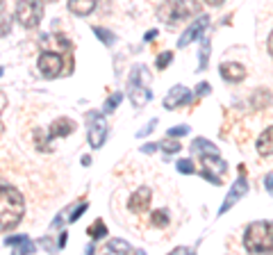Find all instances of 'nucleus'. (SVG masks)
<instances>
[{
  "label": "nucleus",
  "mask_w": 273,
  "mask_h": 255,
  "mask_svg": "<svg viewBox=\"0 0 273 255\" xmlns=\"http://www.w3.org/2000/svg\"><path fill=\"white\" fill-rule=\"evenodd\" d=\"M157 148H159L157 144H148V146H144V148H141V150H144V153H148V155H150V153H155V150H157Z\"/></svg>",
  "instance_id": "35"
},
{
  "label": "nucleus",
  "mask_w": 273,
  "mask_h": 255,
  "mask_svg": "<svg viewBox=\"0 0 273 255\" xmlns=\"http://www.w3.org/2000/svg\"><path fill=\"white\" fill-rule=\"evenodd\" d=\"M16 18L23 27H36L43 18V3L41 0H18Z\"/></svg>",
  "instance_id": "4"
},
{
  "label": "nucleus",
  "mask_w": 273,
  "mask_h": 255,
  "mask_svg": "<svg viewBox=\"0 0 273 255\" xmlns=\"http://www.w3.org/2000/svg\"><path fill=\"white\" fill-rule=\"evenodd\" d=\"M5 7V0H0V9H3Z\"/></svg>",
  "instance_id": "42"
},
{
  "label": "nucleus",
  "mask_w": 273,
  "mask_h": 255,
  "mask_svg": "<svg viewBox=\"0 0 273 255\" xmlns=\"http://www.w3.org/2000/svg\"><path fill=\"white\" fill-rule=\"evenodd\" d=\"M66 235H68V232H66V230H64V232H62V235H59V241H57V246H66V239H68V237H66Z\"/></svg>",
  "instance_id": "37"
},
{
  "label": "nucleus",
  "mask_w": 273,
  "mask_h": 255,
  "mask_svg": "<svg viewBox=\"0 0 273 255\" xmlns=\"http://www.w3.org/2000/svg\"><path fill=\"white\" fill-rule=\"evenodd\" d=\"M89 207V203H77L75 207H73V212H71V217H68V221H77V219L82 217V212Z\"/></svg>",
  "instance_id": "29"
},
{
  "label": "nucleus",
  "mask_w": 273,
  "mask_h": 255,
  "mask_svg": "<svg viewBox=\"0 0 273 255\" xmlns=\"http://www.w3.org/2000/svg\"><path fill=\"white\" fill-rule=\"evenodd\" d=\"M157 34H159L157 30H148V32H146L144 39H146V41H153V39H157Z\"/></svg>",
  "instance_id": "34"
},
{
  "label": "nucleus",
  "mask_w": 273,
  "mask_h": 255,
  "mask_svg": "<svg viewBox=\"0 0 273 255\" xmlns=\"http://www.w3.org/2000/svg\"><path fill=\"white\" fill-rule=\"evenodd\" d=\"M266 48H268V55H271V59H273V32L268 34V41H266Z\"/></svg>",
  "instance_id": "36"
},
{
  "label": "nucleus",
  "mask_w": 273,
  "mask_h": 255,
  "mask_svg": "<svg viewBox=\"0 0 273 255\" xmlns=\"http://www.w3.org/2000/svg\"><path fill=\"white\" fill-rule=\"evenodd\" d=\"M244 171H246V168H244V166H239V178H237L235 185L230 187V191H228V198L223 200V205L218 207V214H225L228 209H230L232 205H235L237 200L241 198V196H246V191H248V180H246Z\"/></svg>",
  "instance_id": "7"
},
{
  "label": "nucleus",
  "mask_w": 273,
  "mask_h": 255,
  "mask_svg": "<svg viewBox=\"0 0 273 255\" xmlns=\"http://www.w3.org/2000/svg\"><path fill=\"white\" fill-rule=\"evenodd\" d=\"M185 135H189V128L187 125H175V128H168V132H166V137H185Z\"/></svg>",
  "instance_id": "28"
},
{
  "label": "nucleus",
  "mask_w": 273,
  "mask_h": 255,
  "mask_svg": "<svg viewBox=\"0 0 273 255\" xmlns=\"http://www.w3.org/2000/svg\"><path fill=\"white\" fill-rule=\"evenodd\" d=\"M218 71L225 82H241L246 77V66H241L239 62H223Z\"/></svg>",
  "instance_id": "12"
},
{
  "label": "nucleus",
  "mask_w": 273,
  "mask_h": 255,
  "mask_svg": "<svg viewBox=\"0 0 273 255\" xmlns=\"http://www.w3.org/2000/svg\"><path fill=\"white\" fill-rule=\"evenodd\" d=\"M96 5H98V0H68L66 7H68V12L75 14V16H89L96 9Z\"/></svg>",
  "instance_id": "14"
},
{
  "label": "nucleus",
  "mask_w": 273,
  "mask_h": 255,
  "mask_svg": "<svg viewBox=\"0 0 273 255\" xmlns=\"http://www.w3.org/2000/svg\"><path fill=\"white\" fill-rule=\"evenodd\" d=\"M150 223H153L155 228H166L168 223H171L168 212H166V209H155V212L150 214Z\"/></svg>",
  "instance_id": "21"
},
{
  "label": "nucleus",
  "mask_w": 273,
  "mask_h": 255,
  "mask_svg": "<svg viewBox=\"0 0 273 255\" xmlns=\"http://www.w3.org/2000/svg\"><path fill=\"white\" fill-rule=\"evenodd\" d=\"M5 105H7V96H5L3 91H0V112L5 109Z\"/></svg>",
  "instance_id": "38"
},
{
  "label": "nucleus",
  "mask_w": 273,
  "mask_h": 255,
  "mask_svg": "<svg viewBox=\"0 0 273 255\" xmlns=\"http://www.w3.org/2000/svg\"><path fill=\"white\" fill-rule=\"evenodd\" d=\"M207 25H209V16H198V18H196V21L185 30V34L177 39V48H187L191 41L200 39V34L207 30Z\"/></svg>",
  "instance_id": "9"
},
{
  "label": "nucleus",
  "mask_w": 273,
  "mask_h": 255,
  "mask_svg": "<svg viewBox=\"0 0 273 255\" xmlns=\"http://www.w3.org/2000/svg\"><path fill=\"white\" fill-rule=\"evenodd\" d=\"M171 59H173V53H168V50H164V53L157 57V68H159V71H164V68H166L168 64H171Z\"/></svg>",
  "instance_id": "27"
},
{
  "label": "nucleus",
  "mask_w": 273,
  "mask_h": 255,
  "mask_svg": "<svg viewBox=\"0 0 273 255\" xmlns=\"http://www.w3.org/2000/svg\"><path fill=\"white\" fill-rule=\"evenodd\" d=\"M191 153L196 155H205V153H218V148L214 144H209L207 139H203V137H198V139L191 141Z\"/></svg>",
  "instance_id": "18"
},
{
  "label": "nucleus",
  "mask_w": 273,
  "mask_h": 255,
  "mask_svg": "<svg viewBox=\"0 0 273 255\" xmlns=\"http://www.w3.org/2000/svg\"><path fill=\"white\" fill-rule=\"evenodd\" d=\"M207 59H209V39L200 41V64H198V71H205L207 68Z\"/></svg>",
  "instance_id": "23"
},
{
  "label": "nucleus",
  "mask_w": 273,
  "mask_h": 255,
  "mask_svg": "<svg viewBox=\"0 0 273 255\" xmlns=\"http://www.w3.org/2000/svg\"><path fill=\"white\" fill-rule=\"evenodd\" d=\"M75 130V123L71 118H57V121L50 125L48 130V139H59V137H66Z\"/></svg>",
  "instance_id": "13"
},
{
  "label": "nucleus",
  "mask_w": 273,
  "mask_h": 255,
  "mask_svg": "<svg viewBox=\"0 0 273 255\" xmlns=\"http://www.w3.org/2000/svg\"><path fill=\"white\" fill-rule=\"evenodd\" d=\"M86 137H89L91 148H100L107 137V121L100 116V112H89L86 114Z\"/></svg>",
  "instance_id": "6"
},
{
  "label": "nucleus",
  "mask_w": 273,
  "mask_h": 255,
  "mask_svg": "<svg viewBox=\"0 0 273 255\" xmlns=\"http://www.w3.org/2000/svg\"><path fill=\"white\" fill-rule=\"evenodd\" d=\"M155 125H157V118H150V121L146 123V125L141 128L139 132H136V137H146V135H150V132L155 130Z\"/></svg>",
  "instance_id": "30"
},
{
  "label": "nucleus",
  "mask_w": 273,
  "mask_h": 255,
  "mask_svg": "<svg viewBox=\"0 0 273 255\" xmlns=\"http://www.w3.org/2000/svg\"><path fill=\"white\" fill-rule=\"evenodd\" d=\"M189 103H194V94L182 84H175L168 91L166 98H164V107L166 109H175V107H182V105H189Z\"/></svg>",
  "instance_id": "10"
},
{
  "label": "nucleus",
  "mask_w": 273,
  "mask_h": 255,
  "mask_svg": "<svg viewBox=\"0 0 273 255\" xmlns=\"http://www.w3.org/2000/svg\"><path fill=\"white\" fill-rule=\"evenodd\" d=\"M94 32L105 46H114V41H116V36H114L109 30H105V27H94Z\"/></svg>",
  "instance_id": "24"
},
{
  "label": "nucleus",
  "mask_w": 273,
  "mask_h": 255,
  "mask_svg": "<svg viewBox=\"0 0 273 255\" xmlns=\"http://www.w3.org/2000/svg\"><path fill=\"white\" fill-rule=\"evenodd\" d=\"M153 98V94H150L146 87L141 84H134V82H130V103L134 105V107H144L148 100Z\"/></svg>",
  "instance_id": "15"
},
{
  "label": "nucleus",
  "mask_w": 273,
  "mask_h": 255,
  "mask_svg": "<svg viewBox=\"0 0 273 255\" xmlns=\"http://www.w3.org/2000/svg\"><path fill=\"white\" fill-rule=\"evenodd\" d=\"M121 100H123V94H121V91H116V94H112L107 100H105V105H103V112H105V114H112L114 109H116L118 105H121Z\"/></svg>",
  "instance_id": "22"
},
{
  "label": "nucleus",
  "mask_w": 273,
  "mask_h": 255,
  "mask_svg": "<svg viewBox=\"0 0 273 255\" xmlns=\"http://www.w3.org/2000/svg\"><path fill=\"white\" fill-rule=\"evenodd\" d=\"M46 3H55V0H46Z\"/></svg>",
  "instance_id": "43"
},
{
  "label": "nucleus",
  "mask_w": 273,
  "mask_h": 255,
  "mask_svg": "<svg viewBox=\"0 0 273 255\" xmlns=\"http://www.w3.org/2000/svg\"><path fill=\"white\" fill-rule=\"evenodd\" d=\"M209 91H212L209 82H198V87H196V96H207Z\"/></svg>",
  "instance_id": "31"
},
{
  "label": "nucleus",
  "mask_w": 273,
  "mask_h": 255,
  "mask_svg": "<svg viewBox=\"0 0 273 255\" xmlns=\"http://www.w3.org/2000/svg\"><path fill=\"white\" fill-rule=\"evenodd\" d=\"M105 250H107V253H114V250H118V253H141V250L132 248V246L123 239H109L107 246H105Z\"/></svg>",
  "instance_id": "19"
},
{
  "label": "nucleus",
  "mask_w": 273,
  "mask_h": 255,
  "mask_svg": "<svg viewBox=\"0 0 273 255\" xmlns=\"http://www.w3.org/2000/svg\"><path fill=\"white\" fill-rule=\"evenodd\" d=\"M82 164H84V166H89V164H91V157H89V155H84V157H82Z\"/></svg>",
  "instance_id": "40"
},
{
  "label": "nucleus",
  "mask_w": 273,
  "mask_h": 255,
  "mask_svg": "<svg viewBox=\"0 0 273 255\" xmlns=\"http://www.w3.org/2000/svg\"><path fill=\"white\" fill-rule=\"evenodd\" d=\"M159 148L164 150V153H180L182 150V144H177V141H171V139H166V141H159Z\"/></svg>",
  "instance_id": "25"
},
{
  "label": "nucleus",
  "mask_w": 273,
  "mask_h": 255,
  "mask_svg": "<svg viewBox=\"0 0 273 255\" xmlns=\"http://www.w3.org/2000/svg\"><path fill=\"white\" fill-rule=\"evenodd\" d=\"M244 246L248 253H268L273 250V221H255L246 228Z\"/></svg>",
  "instance_id": "2"
},
{
  "label": "nucleus",
  "mask_w": 273,
  "mask_h": 255,
  "mask_svg": "<svg viewBox=\"0 0 273 255\" xmlns=\"http://www.w3.org/2000/svg\"><path fill=\"white\" fill-rule=\"evenodd\" d=\"M264 187H266V191H268V194L273 196V171L264 176Z\"/></svg>",
  "instance_id": "32"
},
{
  "label": "nucleus",
  "mask_w": 273,
  "mask_h": 255,
  "mask_svg": "<svg viewBox=\"0 0 273 255\" xmlns=\"http://www.w3.org/2000/svg\"><path fill=\"white\" fill-rule=\"evenodd\" d=\"M86 235H89L91 239H103V237L107 235V226H105L100 219H96V221L86 228Z\"/></svg>",
  "instance_id": "20"
},
{
  "label": "nucleus",
  "mask_w": 273,
  "mask_h": 255,
  "mask_svg": "<svg viewBox=\"0 0 273 255\" xmlns=\"http://www.w3.org/2000/svg\"><path fill=\"white\" fill-rule=\"evenodd\" d=\"M200 12V3L198 0H166V3L159 7V21L168 23H180L185 18H189L191 14H198Z\"/></svg>",
  "instance_id": "3"
},
{
  "label": "nucleus",
  "mask_w": 273,
  "mask_h": 255,
  "mask_svg": "<svg viewBox=\"0 0 273 255\" xmlns=\"http://www.w3.org/2000/svg\"><path fill=\"white\" fill-rule=\"evenodd\" d=\"M177 171L180 173H185V176H191V173L196 171V166H194V162H191V159H177Z\"/></svg>",
  "instance_id": "26"
},
{
  "label": "nucleus",
  "mask_w": 273,
  "mask_h": 255,
  "mask_svg": "<svg viewBox=\"0 0 273 255\" xmlns=\"http://www.w3.org/2000/svg\"><path fill=\"white\" fill-rule=\"evenodd\" d=\"M36 66H39V73L43 77H57L59 73H62V66H64V59L59 53H41L39 62H36Z\"/></svg>",
  "instance_id": "8"
},
{
  "label": "nucleus",
  "mask_w": 273,
  "mask_h": 255,
  "mask_svg": "<svg viewBox=\"0 0 273 255\" xmlns=\"http://www.w3.org/2000/svg\"><path fill=\"white\" fill-rule=\"evenodd\" d=\"M150 196H153V191L148 189V187H141V189H136L134 194L130 196V200H127V209H130L132 214H141L148 209L150 205Z\"/></svg>",
  "instance_id": "11"
},
{
  "label": "nucleus",
  "mask_w": 273,
  "mask_h": 255,
  "mask_svg": "<svg viewBox=\"0 0 273 255\" xmlns=\"http://www.w3.org/2000/svg\"><path fill=\"white\" fill-rule=\"evenodd\" d=\"M257 153L264 155V157L273 155V125L266 128V130L259 135V139H257Z\"/></svg>",
  "instance_id": "16"
},
{
  "label": "nucleus",
  "mask_w": 273,
  "mask_h": 255,
  "mask_svg": "<svg viewBox=\"0 0 273 255\" xmlns=\"http://www.w3.org/2000/svg\"><path fill=\"white\" fill-rule=\"evenodd\" d=\"M5 244H7V246H14L18 253H34V244H32V241L27 239L25 235L7 237V239H5Z\"/></svg>",
  "instance_id": "17"
},
{
  "label": "nucleus",
  "mask_w": 273,
  "mask_h": 255,
  "mask_svg": "<svg viewBox=\"0 0 273 255\" xmlns=\"http://www.w3.org/2000/svg\"><path fill=\"white\" fill-rule=\"evenodd\" d=\"M173 253H191V248H175Z\"/></svg>",
  "instance_id": "41"
},
{
  "label": "nucleus",
  "mask_w": 273,
  "mask_h": 255,
  "mask_svg": "<svg viewBox=\"0 0 273 255\" xmlns=\"http://www.w3.org/2000/svg\"><path fill=\"white\" fill-rule=\"evenodd\" d=\"M228 171V164L221 159V155L218 153H205L203 155V171H200V176L205 178V180H209L212 185H221V178L225 176Z\"/></svg>",
  "instance_id": "5"
},
{
  "label": "nucleus",
  "mask_w": 273,
  "mask_h": 255,
  "mask_svg": "<svg viewBox=\"0 0 273 255\" xmlns=\"http://www.w3.org/2000/svg\"><path fill=\"white\" fill-rule=\"evenodd\" d=\"M25 214V200L12 185H0V230H12Z\"/></svg>",
  "instance_id": "1"
},
{
  "label": "nucleus",
  "mask_w": 273,
  "mask_h": 255,
  "mask_svg": "<svg viewBox=\"0 0 273 255\" xmlns=\"http://www.w3.org/2000/svg\"><path fill=\"white\" fill-rule=\"evenodd\" d=\"M207 5H212V7H218V5H223V0H205Z\"/></svg>",
  "instance_id": "39"
},
{
  "label": "nucleus",
  "mask_w": 273,
  "mask_h": 255,
  "mask_svg": "<svg viewBox=\"0 0 273 255\" xmlns=\"http://www.w3.org/2000/svg\"><path fill=\"white\" fill-rule=\"evenodd\" d=\"M9 27H12V23H9V21H3V23H0V36H5V34H7V32H9Z\"/></svg>",
  "instance_id": "33"
}]
</instances>
